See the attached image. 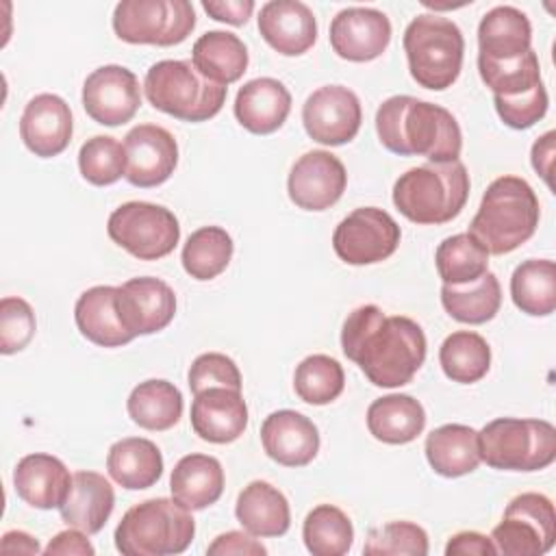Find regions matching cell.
Segmentation results:
<instances>
[{
    "instance_id": "1",
    "label": "cell",
    "mask_w": 556,
    "mask_h": 556,
    "mask_svg": "<svg viewBox=\"0 0 556 556\" xmlns=\"http://www.w3.org/2000/svg\"><path fill=\"white\" fill-rule=\"evenodd\" d=\"M426 334L415 319L384 315L376 304L356 306L343 321L341 350L376 387L408 384L426 361Z\"/></svg>"
},
{
    "instance_id": "2",
    "label": "cell",
    "mask_w": 556,
    "mask_h": 556,
    "mask_svg": "<svg viewBox=\"0 0 556 556\" xmlns=\"http://www.w3.org/2000/svg\"><path fill=\"white\" fill-rule=\"evenodd\" d=\"M380 143L400 156H426L428 163L458 161L463 132L456 117L413 96H391L376 111Z\"/></svg>"
},
{
    "instance_id": "3",
    "label": "cell",
    "mask_w": 556,
    "mask_h": 556,
    "mask_svg": "<svg viewBox=\"0 0 556 556\" xmlns=\"http://www.w3.org/2000/svg\"><path fill=\"white\" fill-rule=\"evenodd\" d=\"M541 217L534 189L519 176L495 178L469 224L473 235L489 254L502 256L523 245L536 230Z\"/></svg>"
},
{
    "instance_id": "4",
    "label": "cell",
    "mask_w": 556,
    "mask_h": 556,
    "mask_svg": "<svg viewBox=\"0 0 556 556\" xmlns=\"http://www.w3.org/2000/svg\"><path fill=\"white\" fill-rule=\"evenodd\" d=\"M467 198L469 174L460 161L410 167L393 185L395 208L421 226L452 222L465 208Z\"/></svg>"
},
{
    "instance_id": "5",
    "label": "cell",
    "mask_w": 556,
    "mask_h": 556,
    "mask_svg": "<svg viewBox=\"0 0 556 556\" xmlns=\"http://www.w3.org/2000/svg\"><path fill=\"white\" fill-rule=\"evenodd\" d=\"M195 534L191 510L174 497H152L130 506L115 528V547L126 556L182 554Z\"/></svg>"
},
{
    "instance_id": "6",
    "label": "cell",
    "mask_w": 556,
    "mask_h": 556,
    "mask_svg": "<svg viewBox=\"0 0 556 556\" xmlns=\"http://www.w3.org/2000/svg\"><path fill=\"white\" fill-rule=\"evenodd\" d=\"M408 72L419 87L443 91L463 70L465 39L460 28L437 13H421L404 30L402 39Z\"/></svg>"
},
{
    "instance_id": "7",
    "label": "cell",
    "mask_w": 556,
    "mask_h": 556,
    "mask_svg": "<svg viewBox=\"0 0 556 556\" xmlns=\"http://www.w3.org/2000/svg\"><path fill=\"white\" fill-rule=\"evenodd\" d=\"M143 93L154 109L195 124L222 111L228 87L204 78L191 61L165 59L146 72Z\"/></svg>"
},
{
    "instance_id": "8",
    "label": "cell",
    "mask_w": 556,
    "mask_h": 556,
    "mask_svg": "<svg viewBox=\"0 0 556 556\" xmlns=\"http://www.w3.org/2000/svg\"><path fill=\"white\" fill-rule=\"evenodd\" d=\"M480 460L500 471H539L556 458V428L545 419L497 417L478 432Z\"/></svg>"
},
{
    "instance_id": "9",
    "label": "cell",
    "mask_w": 556,
    "mask_h": 556,
    "mask_svg": "<svg viewBox=\"0 0 556 556\" xmlns=\"http://www.w3.org/2000/svg\"><path fill=\"white\" fill-rule=\"evenodd\" d=\"M195 28V11L187 0H122L113 11V30L126 43L176 46Z\"/></svg>"
},
{
    "instance_id": "10",
    "label": "cell",
    "mask_w": 556,
    "mask_h": 556,
    "mask_svg": "<svg viewBox=\"0 0 556 556\" xmlns=\"http://www.w3.org/2000/svg\"><path fill=\"white\" fill-rule=\"evenodd\" d=\"M113 243L139 261H159L174 252L180 241L178 217L152 202H126L117 206L106 222Z\"/></svg>"
},
{
    "instance_id": "11",
    "label": "cell",
    "mask_w": 556,
    "mask_h": 556,
    "mask_svg": "<svg viewBox=\"0 0 556 556\" xmlns=\"http://www.w3.org/2000/svg\"><path fill=\"white\" fill-rule=\"evenodd\" d=\"M491 541L497 554L506 556H541L554 547L556 513L543 493H521L513 497L502 521L493 528Z\"/></svg>"
},
{
    "instance_id": "12",
    "label": "cell",
    "mask_w": 556,
    "mask_h": 556,
    "mask_svg": "<svg viewBox=\"0 0 556 556\" xmlns=\"http://www.w3.org/2000/svg\"><path fill=\"white\" fill-rule=\"evenodd\" d=\"M397 222L378 206L354 208L332 232L334 254L348 265H374L387 261L400 245Z\"/></svg>"
},
{
    "instance_id": "13",
    "label": "cell",
    "mask_w": 556,
    "mask_h": 556,
    "mask_svg": "<svg viewBox=\"0 0 556 556\" xmlns=\"http://www.w3.org/2000/svg\"><path fill=\"white\" fill-rule=\"evenodd\" d=\"M361 122V100L343 85H324L315 89L302 106L304 130L321 146H343L352 141Z\"/></svg>"
},
{
    "instance_id": "14",
    "label": "cell",
    "mask_w": 556,
    "mask_h": 556,
    "mask_svg": "<svg viewBox=\"0 0 556 556\" xmlns=\"http://www.w3.org/2000/svg\"><path fill=\"white\" fill-rule=\"evenodd\" d=\"M83 106L102 126L126 124L141 106L139 78L124 65H102L83 83Z\"/></svg>"
},
{
    "instance_id": "15",
    "label": "cell",
    "mask_w": 556,
    "mask_h": 556,
    "mask_svg": "<svg viewBox=\"0 0 556 556\" xmlns=\"http://www.w3.org/2000/svg\"><path fill=\"white\" fill-rule=\"evenodd\" d=\"M345 185V165L328 150H311L293 163L287 178V193L298 208L326 211L339 202Z\"/></svg>"
},
{
    "instance_id": "16",
    "label": "cell",
    "mask_w": 556,
    "mask_h": 556,
    "mask_svg": "<svg viewBox=\"0 0 556 556\" xmlns=\"http://www.w3.org/2000/svg\"><path fill=\"white\" fill-rule=\"evenodd\" d=\"M126 180L150 189L163 185L178 165V143L174 135L156 124H139L124 137Z\"/></svg>"
},
{
    "instance_id": "17",
    "label": "cell",
    "mask_w": 556,
    "mask_h": 556,
    "mask_svg": "<svg viewBox=\"0 0 556 556\" xmlns=\"http://www.w3.org/2000/svg\"><path fill=\"white\" fill-rule=\"evenodd\" d=\"M391 41L389 17L371 7H348L330 22V46L352 63L378 59Z\"/></svg>"
},
{
    "instance_id": "18",
    "label": "cell",
    "mask_w": 556,
    "mask_h": 556,
    "mask_svg": "<svg viewBox=\"0 0 556 556\" xmlns=\"http://www.w3.org/2000/svg\"><path fill=\"white\" fill-rule=\"evenodd\" d=\"M117 308L132 337L154 334L176 315L174 289L154 276H139L117 287Z\"/></svg>"
},
{
    "instance_id": "19",
    "label": "cell",
    "mask_w": 556,
    "mask_h": 556,
    "mask_svg": "<svg viewBox=\"0 0 556 556\" xmlns=\"http://www.w3.org/2000/svg\"><path fill=\"white\" fill-rule=\"evenodd\" d=\"M74 132L70 104L56 93H39L28 100L20 117V137L24 146L41 159L61 154Z\"/></svg>"
},
{
    "instance_id": "20",
    "label": "cell",
    "mask_w": 556,
    "mask_h": 556,
    "mask_svg": "<svg viewBox=\"0 0 556 556\" xmlns=\"http://www.w3.org/2000/svg\"><path fill=\"white\" fill-rule=\"evenodd\" d=\"M191 428L208 443H232L248 428V404L237 389L208 387L193 395Z\"/></svg>"
},
{
    "instance_id": "21",
    "label": "cell",
    "mask_w": 556,
    "mask_h": 556,
    "mask_svg": "<svg viewBox=\"0 0 556 556\" xmlns=\"http://www.w3.org/2000/svg\"><path fill=\"white\" fill-rule=\"evenodd\" d=\"M265 454L285 467H304L319 452V430L302 413L282 408L265 417L261 426Z\"/></svg>"
},
{
    "instance_id": "22",
    "label": "cell",
    "mask_w": 556,
    "mask_h": 556,
    "mask_svg": "<svg viewBox=\"0 0 556 556\" xmlns=\"http://www.w3.org/2000/svg\"><path fill=\"white\" fill-rule=\"evenodd\" d=\"M261 37L285 56H300L317 39V20L300 0H269L258 13Z\"/></svg>"
},
{
    "instance_id": "23",
    "label": "cell",
    "mask_w": 556,
    "mask_h": 556,
    "mask_svg": "<svg viewBox=\"0 0 556 556\" xmlns=\"http://www.w3.org/2000/svg\"><path fill=\"white\" fill-rule=\"evenodd\" d=\"M13 486L28 506L50 510L61 508L65 502L72 476L61 458L37 452L17 460L13 469Z\"/></svg>"
},
{
    "instance_id": "24",
    "label": "cell",
    "mask_w": 556,
    "mask_h": 556,
    "mask_svg": "<svg viewBox=\"0 0 556 556\" xmlns=\"http://www.w3.org/2000/svg\"><path fill=\"white\" fill-rule=\"evenodd\" d=\"M291 113L289 89L269 76L248 80L235 98L237 122L254 135L276 132Z\"/></svg>"
},
{
    "instance_id": "25",
    "label": "cell",
    "mask_w": 556,
    "mask_h": 556,
    "mask_svg": "<svg viewBox=\"0 0 556 556\" xmlns=\"http://www.w3.org/2000/svg\"><path fill=\"white\" fill-rule=\"evenodd\" d=\"M74 321L80 334L100 348H122L135 337L122 321L117 287L98 285L83 291L74 306Z\"/></svg>"
},
{
    "instance_id": "26",
    "label": "cell",
    "mask_w": 556,
    "mask_h": 556,
    "mask_svg": "<svg viewBox=\"0 0 556 556\" xmlns=\"http://www.w3.org/2000/svg\"><path fill=\"white\" fill-rule=\"evenodd\" d=\"M115 506V491L111 482L98 471H76L72 486L61 504V519L70 528L96 534L104 528Z\"/></svg>"
},
{
    "instance_id": "27",
    "label": "cell",
    "mask_w": 556,
    "mask_h": 556,
    "mask_svg": "<svg viewBox=\"0 0 556 556\" xmlns=\"http://www.w3.org/2000/svg\"><path fill=\"white\" fill-rule=\"evenodd\" d=\"M532 50V24L510 4L491 9L478 24V59L508 61Z\"/></svg>"
},
{
    "instance_id": "28",
    "label": "cell",
    "mask_w": 556,
    "mask_h": 556,
    "mask_svg": "<svg viewBox=\"0 0 556 556\" xmlns=\"http://www.w3.org/2000/svg\"><path fill=\"white\" fill-rule=\"evenodd\" d=\"M235 517L254 536H282L291 526L289 502L274 484L252 480L237 497Z\"/></svg>"
},
{
    "instance_id": "29",
    "label": "cell",
    "mask_w": 556,
    "mask_h": 556,
    "mask_svg": "<svg viewBox=\"0 0 556 556\" xmlns=\"http://www.w3.org/2000/svg\"><path fill=\"white\" fill-rule=\"evenodd\" d=\"M172 497L189 510H204L224 493V469L215 456L187 454L172 469Z\"/></svg>"
},
{
    "instance_id": "30",
    "label": "cell",
    "mask_w": 556,
    "mask_h": 556,
    "mask_svg": "<svg viewBox=\"0 0 556 556\" xmlns=\"http://www.w3.org/2000/svg\"><path fill=\"white\" fill-rule=\"evenodd\" d=\"M367 428L371 437L382 443L404 445L424 432L426 410L413 395L391 393L369 404Z\"/></svg>"
},
{
    "instance_id": "31",
    "label": "cell",
    "mask_w": 556,
    "mask_h": 556,
    "mask_svg": "<svg viewBox=\"0 0 556 556\" xmlns=\"http://www.w3.org/2000/svg\"><path fill=\"white\" fill-rule=\"evenodd\" d=\"M430 467L443 478H460L478 469V432L465 424H445L426 437L424 445Z\"/></svg>"
},
{
    "instance_id": "32",
    "label": "cell",
    "mask_w": 556,
    "mask_h": 556,
    "mask_svg": "<svg viewBox=\"0 0 556 556\" xmlns=\"http://www.w3.org/2000/svg\"><path fill=\"white\" fill-rule=\"evenodd\" d=\"M106 471L128 491L150 489L163 473V454L150 439L126 437L109 447Z\"/></svg>"
},
{
    "instance_id": "33",
    "label": "cell",
    "mask_w": 556,
    "mask_h": 556,
    "mask_svg": "<svg viewBox=\"0 0 556 556\" xmlns=\"http://www.w3.org/2000/svg\"><path fill=\"white\" fill-rule=\"evenodd\" d=\"M191 63L204 78L226 87L245 74L250 56L245 43L235 33L208 30L195 39Z\"/></svg>"
},
{
    "instance_id": "34",
    "label": "cell",
    "mask_w": 556,
    "mask_h": 556,
    "mask_svg": "<svg viewBox=\"0 0 556 556\" xmlns=\"http://www.w3.org/2000/svg\"><path fill=\"white\" fill-rule=\"evenodd\" d=\"M130 419L146 430L163 432L174 428L182 417V393L169 380L152 378L139 382L126 402Z\"/></svg>"
},
{
    "instance_id": "35",
    "label": "cell",
    "mask_w": 556,
    "mask_h": 556,
    "mask_svg": "<svg viewBox=\"0 0 556 556\" xmlns=\"http://www.w3.org/2000/svg\"><path fill=\"white\" fill-rule=\"evenodd\" d=\"M441 304L447 315L460 324H486L502 306V287L493 271L482 274L473 282L443 285Z\"/></svg>"
},
{
    "instance_id": "36",
    "label": "cell",
    "mask_w": 556,
    "mask_h": 556,
    "mask_svg": "<svg viewBox=\"0 0 556 556\" xmlns=\"http://www.w3.org/2000/svg\"><path fill=\"white\" fill-rule=\"evenodd\" d=\"M515 306L532 317L552 315L556 308V265L549 258H528L510 276Z\"/></svg>"
},
{
    "instance_id": "37",
    "label": "cell",
    "mask_w": 556,
    "mask_h": 556,
    "mask_svg": "<svg viewBox=\"0 0 556 556\" xmlns=\"http://www.w3.org/2000/svg\"><path fill=\"white\" fill-rule=\"evenodd\" d=\"M439 363L452 382L473 384L482 380L491 367V348L482 334L473 330H456L443 339Z\"/></svg>"
},
{
    "instance_id": "38",
    "label": "cell",
    "mask_w": 556,
    "mask_h": 556,
    "mask_svg": "<svg viewBox=\"0 0 556 556\" xmlns=\"http://www.w3.org/2000/svg\"><path fill=\"white\" fill-rule=\"evenodd\" d=\"M232 252V237L222 226H202L185 241L180 261L191 278L213 280L228 267Z\"/></svg>"
},
{
    "instance_id": "39",
    "label": "cell",
    "mask_w": 556,
    "mask_h": 556,
    "mask_svg": "<svg viewBox=\"0 0 556 556\" xmlns=\"http://www.w3.org/2000/svg\"><path fill=\"white\" fill-rule=\"evenodd\" d=\"M434 263L443 285H465L489 271V252L473 235L458 232L439 243Z\"/></svg>"
},
{
    "instance_id": "40",
    "label": "cell",
    "mask_w": 556,
    "mask_h": 556,
    "mask_svg": "<svg viewBox=\"0 0 556 556\" xmlns=\"http://www.w3.org/2000/svg\"><path fill=\"white\" fill-rule=\"evenodd\" d=\"M302 539L313 556H343L354 543V528L341 508L319 504L306 515Z\"/></svg>"
},
{
    "instance_id": "41",
    "label": "cell",
    "mask_w": 556,
    "mask_h": 556,
    "mask_svg": "<svg viewBox=\"0 0 556 556\" xmlns=\"http://www.w3.org/2000/svg\"><path fill=\"white\" fill-rule=\"evenodd\" d=\"M345 387V371L341 363L328 354H311L295 367L293 389L298 397L313 406L334 402Z\"/></svg>"
},
{
    "instance_id": "42",
    "label": "cell",
    "mask_w": 556,
    "mask_h": 556,
    "mask_svg": "<svg viewBox=\"0 0 556 556\" xmlns=\"http://www.w3.org/2000/svg\"><path fill=\"white\" fill-rule=\"evenodd\" d=\"M478 72L482 83L497 98H515L543 83L539 56L534 50H528L526 54L508 61L478 59Z\"/></svg>"
},
{
    "instance_id": "43",
    "label": "cell",
    "mask_w": 556,
    "mask_h": 556,
    "mask_svg": "<svg viewBox=\"0 0 556 556\" xmlns=\"http://www.w3.org/2000/svg\"><path fill=\"white\" fill-rule=\"evenodd\" d=\"M78 169L96 187H106L126 176V150L109 135H93L78 150Z\"/></svg>"
},
{
    "instance_id": "44",
    "label": "cell",
    "mask_w": 556,
    "mask_h": 556,
    "mask_svg": "<svg viewBox=\"0 0 556 556\" xmlns=\"http://www.w3.org/2000/svg\"><path fill=\"white\" fill-rule=\"evenodd\" d=\"M363 554L367 556H426L428 534L413 521H389L367 534Z\"/></svg>"
},
{
    "instance_id": "45",
    "label": "cell",
    "mask_w": 556,
    "mask_h": 556,
    "mask_svg": "<svg viewBox=\"0 0 556 556\" xmlns=\"http://www.w3.org/2000/svg\"><path fill=\"white\" fill-rule=\"evenodd\" d=\"M37 319L33 306L17 295L0 300V352L15 354L24 350L35 337Z\"/></svg>"
},
{
    "instance_id": "46",
    "label": "cell",
    "mask_w": 556,
    "mask_h": 556,
    "mask_svg": "<svg viewBox=\"0 0 556 556\" xmlns=\"http://www.w3.org/2000/svg\"><path fill=\"white\" fill-rule=\"evenodd\" d=\"M187 384L195 395L208 387H228V389L241 391L243 380L237 363L230 356L222 352H206L191 363L187 374Z\"/></svg>"
},
{
    "instance_id": "47",
    "label": "cell",
    "mask_w": 556,
    "mask_h": 556,
    "mask_svg": "<svg viewBox=\"0 0 556 556\" xmlns=\"http://www.w3.org/2000/svg\"><path fill=\"white\" fill-rule=\"evenodd\" d=\"M493 102H495V111H497L500 119L515 130H526V128L534 126L539 119L545 117L547 104H549L543 83L521 96H515V98L493 96Z\"/></svg>"
},
{
    "instance_id": "48",
    "label": "cell",
    "mask_w": 556,
    "mask_h": 556,
    "mask_svg": "<svg viewBox=\"0 0 556 556\" xmlns=\"http://www.w3.org/2000/svg\"><path fill=\"white\" fill-rule=\"evenodd\" d=\"M206 554L211 556H265L267 547L254 539L250 532L230 530L219 536L206 547Z\"/></svg>"
},
{
    "instance_id": "49",
    "label": "cell",
    "mask_w": 556,
    "mask_h": 556,
    "mask_svg": "<svg viewBox=\"0 0 556 556\" xmlns=\"http://www.w3.org/2000/svg\"><path fill=\"white\" fill-rule=\"evenodd\" d=\"M445 554L447 556H493L497 554L491 536L473 532V530H465V532H456L454 536H450L447 545H445Z\"/></svg>"
},
{
    "instance_id": "50",
    "label": "cell",
    "mask_w": 556,
    "mask_h": 556,
    "mask_svg": "<svg viewBox=\"0 0 556 556\" xmlns=\"http://www.w3.org/2000/svg\"><path fill=\"white\" fill-rule=\"evenodd\" d=\"M202 9L217 22L243 26L254 11V2L252 0H204Z\"/></svg>"
},
{
    "instance_id": "51",
    "label": "cell",
    "mask_w": 556,
    "mask_h": 556,
    "mask_svg": "<svg viewBox=\"0 0 556 556\" xmlns=\"http://www.w3.org/2000/svg\"><path fill=\"white\" fill-rule=\"evenodd\" d=\"M48 556L52 554H74V556H91L96 549L87 539V532L78 530V528H67L63 532H59L54 539H50V543L43 549Z\"/></svg>"
},
{
    "instance_id": "52",
    "label": "cell",
    "mask_w": 556,
    "mask_h": 556,
    "mask_svg": "<svg viewBox=\"0 0 556 556\" xmlns=\"http://www.w3.org/2000/svg\"><path fill=\"white\" fill-rule=\"evenodd\" d=\"M554 130L545 132L543 137H539L534 143H532V152H530V159H532V167L534 172L547 182V187H552V163H554Z\"/></svg>"
},
{
    "instance_id": "53",
    "label": "cell",
    "mask_w": 556,
    "mask_h": 556,
    "mask_svg": "<svg viewBox=\"0 0 556 556\" xmlns=\"http://www.w3.org/2000/svg\"><path fill=\"white\" fill-rule=\"evenodd\" d=\"M0 552L2 554H39L41 547H39L37 539L30 536L28 532L11 530V532H4V536L0 541Z\"/></svg>"
}]
</instances>
